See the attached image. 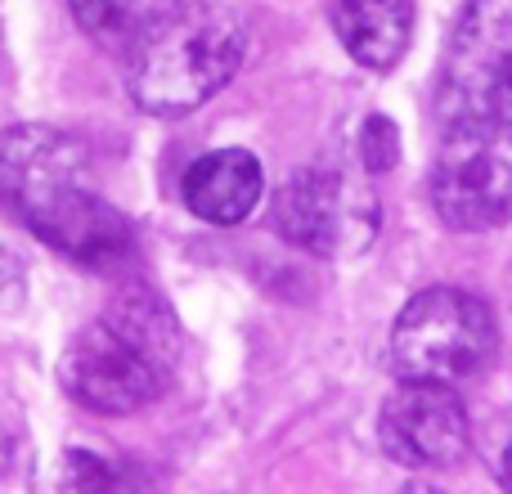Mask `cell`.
Segmentation results:
<instances>
[{
  "mask_svg": "<svg viewBox=\"0 0 512 494\" xmlns=\"http://www.w3.org/2000/svg\"><path fill=\"white\" fill-rule=\"evenodd\" d=\"M248 32L221 5H167L149 32L131 45L126 86L131 99L153 117H185L203 108L239 72Z\"/></svg>",
  "mask_w": 512,
  "mask_h": 494,
  "instance_id": "cell-1",
  "label": "cell"
},
{
  "mask_svg": "<svg viewBox=\"0 0 512 494\" xmlns=\"http://www.w3.org/2000/svg\"><path fill=\"white\" fill-rule=\"evenodd\" d=\"M432 207L450 230L481 234L512 221V113L463 108L436 113Z\"/></svg>",
  "mask_w": 512,
  "mask_h": 494,
  "instance_id": "cell-2",
  "label": "cell"
},
{
  "mask_svg": "<svg viewBox=\"0 0 512 494\" xmlns=\"http://www.w3.org/2000/svg\"><path fill=\"white\" fill-rule=\"evenodd\" d=\"M495 346V315L463 288L418 292L391 328V364L405 382H468L495 360Z\"/></svg>",
  "mask_w": 512,
  "mask_h": 494,
  "instance_id": "cell-3",
  "label": "cell"
},
{
  "mask_svg": "<svg viewBox=\"0 0 512 494\" xmlns=\"http://www.w3.org/2000/svg\"><path fill=\"white\" fill-rule=\"evenodd\" d=\"M378 225V194L346 167H301L274 194V230L315 256L369 252Z\"/></svg>",
  "mask_w": 512,
  "mask_h": 494,
  "instance_id": "cell-4",
  "label": "cell"
},
{
  "mask_svg": "<svg viewBox=\"0 0 512 494\" xmlns=\"http://www.w3.org/2000/svg\"><path fill=\"white\" fill-rule=\"evenodd\" d=\"M499 108L512 113V0H468L450 36L436 113Z\"/></svg>",
  "mask_w": 512,
  "mask_h": 494,
  "instance_id": "cell-5",
  "label": "cell"
},
{
  "mask_svg": "<svg viewBox=\"0 0 512 494\" xmlns=\"http://www.w3.org/2000/svg\"><path fill=\"white\" fill-rule=\"evenodd\" d=\"M378 436L382 450L405 468H454L472 450V418L454 387L400 378L382 405Z\"/></svg>",
  "mask_w": 512,
  "mask_h": 494,
  "instance_id": "cell-6",
  "label": "cell"
},
{
  "mask_svg": "<svg viewBox=\"0 0 512 494\" xmlns=\"http://www.w3.org/2000/svg\"><path fill=\"white\" fill-rule=\"evenodd\" d=\"M59 378L81 409L104 414V418H122V414L144 409L162 391V382H167L126 337H117L104 319L81 328L68 342V351H63V360H59Z\"/></svg>",
  "mask_w": 512,
  "mask_h": 494,
  "instance_id": "cell-7",
  "label": "cell"
},
{
  "mask_svg": "<svg viewBox=\"0 0 512 494\" xmlns=\"http://www.w3.org/2000/svg\"><path fill=\"white\" fill-rule=\"evenodd\" d=\"M90 185V158L81 140L41 122H23L0 131V198L23 216H41L59 198Z\"/></svg>",
  "mask_w": 512,
  "mask_h": 494,
  "instance_id": "cell-8",
  "label": "cell"
},
{
  "mask_svg": "<svg viewBox=\"0 0 512 494\" xmlns=\"http://www.w3.org/2000/svg\"><path fill=\"white\" fill-rule=\"evenodd\" d=\"M27 230L81 265H117L122 256H131V225L108 198L95 194V185L54 203L50 212L27 221Z\"/></svg>",
  "mask_w": 512,
  "mask_h": 494,
  "instance_id": "cell-9",
  "label": "cell"
},
{
  "mask_svg": "<svg viewBox=\"0 0 512 494\" xmlns=\"http://www.w3.org/2000/svg\"><path fill=\"white\" fill-rule=\"evenodd\" d=\"M265 171L248 149L203 153L185 171V207L207 225H239L261 203Z\"/></svg>",
  "mask_w": 512,
  "mask_h": 494,
  "instance_id": "cell-10",
  "label": "cell"
},
{
  "mask_svg": "<svg viewBox=\"0 0 512 494\" xmlns=\"http://www.w3.org/2000/svg\"><path fill=\"white\" fill-rule=\"evenodd\" d=\"M342 50L373 72H387L405 59L414 36V5L409 0H333L328 9Z\"/></svg>",
  "mask_w": 512,
  "mask_h": 494,
  "instance_id": "cell-11",
  "label": "cell"
},
{
  "mask_svg": "<svg viewBox=\"0 0 512 494\" xmlns=\"http://www.w3.org/2000/svg\"><path fill=\"white\" fill-rule=\"evenodd\" d=\"M104 324L113 328L117 337H126V342H131L135 351L162 373V378L176 369L180 324H176V315H171V306L153 288H122L113 297V306H108Z\"/></svg>",
  "mask_w": 512,
  "mask_h": 494,
  "instance_id": "cell-12",
  "label": "cell"
},
{
  "mask_svg": "<svg viewBox=\"0 0 512 494\" xmlns=\"http://www.w3.org/2000/svg\"><path fill=\"white\" fill-rule=\"evenodd\" d=\"M167 5L171 0H72V18H77L95 41L131 50Z\"/></svg>",
  "mask_w": 512,
  "mask_h": 494,
  "instance_id": "cell-13",
  "label": "cell"
},
{
  "mask_svg": "<svg viewBox=\"0 0 512 494\" xmlns=\"http://www.w3.org/2000/svg\"><path fill=\"white\" fill-rule=\"evenodd\" d=\"M50 494H122L117 468L90 450H68L50 472Z\"/></svg>",
  "mask_w": 512,
  "mask_h": 494,
  "instance_id": "cell-14",
  "label": "cell"
},
{
  "mask_svg": "<svg viewBox=\"0 0 512 494\" xmlns=\"http://www.w3.org/2000/svg\"><path fill=\"white\" fill-rule=\"evenodd\" d=\"M400 162V131L391 117H364L360 126V167L369 176H387L391 167Z\"/></svg>",
  "mask_w": 512,
  "mask_h": 494,
  "instance_id": "cell-15",
  "label": "cell"
},
{
  "mask_svg": "<svg viewBox=\"0 0 512 494\" xmlns=\"http://www.w3.org/2000/svg\"><path fill=\"white\" fill-rule=\"evenodd\" d=\"M481 454H486L499 490L512 494V409L508 414H495L486 423V432H481Z\"/></svg>",
  "mask_w": 512,
  "mask_h": 494,
  "instance_id": "cell-16",
  "label": "cell"
},
{
  "mask_svg": "<svg viewBox=\"0 0 512 494\" xmlns=\"http://www.w3.org/2000/svg\"><path fill=\"white\" fill-rule=\"evenodd\" d=\"M400 494H445V490H436V486H427V481H414V486H405Z\"/></svg>",
  "mask_w": 512,
  "mask_h": 494,
  "instance_id": "cell-17",
  "label": "cell"
}]
</instances>
